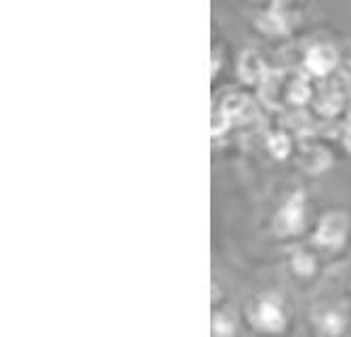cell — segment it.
Returning <instances> with one entry per match:
<instances>
[{"label":"cell","instance_id":"8992f818","mask_svg":"<svg viewBox=\"0 0 351 337\" xmlns=\"http://www.w3.org/2000/svg\"><path fill=\"white\" fill-rule=\"evenodd\" d=\"M213 329H215L217 337H230L234 331V318L228 314H215Z\"/></svg>","mask_w":351,"mask_h":337},{"label":"cell","instance_id":"7a4b0ae2","mask_svg":"<svg viewBox=\"0 0 351 337\" xmlns=\"http://www.w3.org/2000/svg\"><path fill=\"white\" fill-rule=\"evenodd\" d=\"M303 224V194L297 192L284 202L276 218V228L280 232H297Z\"/></svg>","mask_w":351,"mask_h":337},{"label":"cell","instance_id":"3957f363","mask_svg":"<svg viewBox=\"0 0 351 337\" xmlns=\"http://www.w3.org/2000/svg\"><path fill=\"white\" fill-rule=\"evenodd\" d=\"M345 228H347L345 218L339 216V213H330V216H326L320 222V228L315 232V240L320 244H326V247H337L345 236Z\"/></svg>","mask_w":351,"mask_h":337},{"label":"cell","instance_id":"52a82bcc","mask_svg":"<svg viewBox=\"0 0 351 337\" xmlns=\"http://www.w3.org/2000/svg\"><path fill=\"white\" fill-rule=\"evenodd\" d=\"M297 268H299L301 272H309V270L313 268V262H311L309 257H305V255H299V257H297Z\"/></svg>","mask_w":351,"mask_h":337},{"label":"cell","instance_id":"277c9868","mask_svg":"<svg viewBox=\"0 0 351 337\" xmlns=\"http://www.w3.org/2000/svg\"><path fill=\"white\" fill-rule=\"evenodd\" d=\"M335 59H337V55H335L332 47H328V45H315V47L309 49V53H307V64H309V68H311L313 72H317V74H322V72L330 70L332 64H335Z\"/></svg>","mask_w":351,"mask_h":337},{"label":"cell","instance_id":"5b68a950","mask_svg":"<svg viewBox=\"0 0 351 337\" xmlns=\"http://www.w3.org/2000/svg\"><path fill=\"white\" fill-rule=\"evenodd\" d=\"M315 323L320 325V329L328 335H337L341 333V329L345 327V316L335 310V308H328V310H322L315 314Z\"/></svg>","mask_w":351,"mask_h":337},{"label":"cell","instance_id":"6da1fadb","mask_svg":"<svg viewBox=\"0 0 351 337\" xmlns=\"http://www.w3.org/2000/svg\"><path fill=\"white\" fill-rule=\"evenodd\" d=\"M252 321L257 323L265 331H278L284 325V310H282V301L274 293H265L257 305L252 310Z\"/></svg>","mask_w":351,"mask_h":337}]
</instances>
